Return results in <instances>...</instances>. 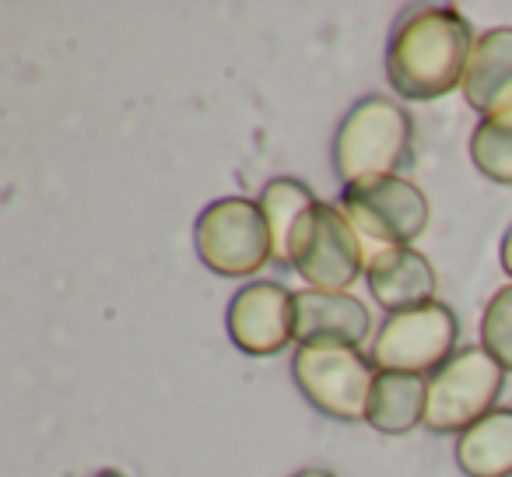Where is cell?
Listing matches in <instances>:
<instances>
[{
	"mask_svg": "<svg viewBox=\"0 0 512 477\" xmlns=\"http://www.w3.org/2000/svg\"><path fill=\"white\" fill-rule=\"evenodd\" d=\"M411 144V113L386 95H365L337 127L334 169L344 186L365 176H400L411 165Z\"/></svg>",
	"mask_w": 512,
	"mask_h": 477,
	"instance_id": "obj_2",
	"label": "cell"
},
{
	"mask_svg": "<svg viewBox=\"0 0 512 477\" xmlns=\"http://www.w3.org/2000/svg\"><path fill=\"white\" fill-rule=\"evenodd\" d=\"M481 348L512 372V285L498 288L481 316Z\"/></svg>",
	"mask_w": 512,
	"mask_h": 477,
	"instance_id": "obj_17",
	"label": "cell"
},
{
	"mask_svg": "<svg viewBox=\"0 0 512 477\" xmlns=\"http://www.w3.org/2000/svg\"><path fill=\"white\" fill-rule=\"evenodd\" d=\"M372 334V313L351 292L306 288L295 295V341L299 344H348L362 348Z\"/></svg>",
	"mask_w": 512,
	"mask_h": 477,
	"instance_id": "obj_10",
	"label": "cell"
},
{
	"mask_svg": "<svg viewBox=\"0 0 512 477\" xmlns=\"http://www.w3.org/2000/svg\"><path fill=\"white\" fill-rule=\"evenodd\" d=\"M463 99L484 116L512 106V29H491L477 36L463 78Z\"/></svg>",
	"mask_w": 512,
	"mask_h": 477,
	"instance_id": "obj_12",
	"label": "cell"
},
{
	"mask_svg": "<svg viewBox=\"0 0 512 477\" xmlns=\"http://www.w3.org/2000/svg\"><path fill=\"white\" fill-rule=\"evenodd\" d=\"M292 477H337V474H330V470H323V467H306V470H299V474H292Z\"/></svg>",
	"mask_w": 512,
	"mask_h": 477,
	"instance_id": "obj_19",
	"label": "cell"
},
{
	"mask_svg": "<svg viewBox=\"0 0 512 477\" xmlns=\"http://www.w3.org/2000/svg\"><path fill=\"white\" fill-rule=\"evenodd\" d=\"M505 386V369L484 348H463L428 376L425 428L463 435L470 425L495 411Z\"/></svg>",
	"mask_w": 512,
	"mask_h": 477,
	"instance_id": "obj_6",
	"label": "cell"
},
{
	"mask_svg": "<svg viewBox=\"0 0 512 477\" xmlns=\"http://www.w3.org/2000/svg\"><path fill=\"white\" fill-rule=\"evenodd\" d=\"M365 281H369L372 299L390 316L435 302V288H439L432 260L414 250V246L376 250L369 257V264H365Z\"/></svg>",
	"mask_w": 512,
	"mask_h": 477,
	"instance_id": "obj_11",
	"label": "cell"
},
{
	"mask_svg": "<svg viewBox=\"0 0 512 477\" xmlns=\"http://www.w3.org/2000/svg\"><path fill=\"white\" fill-rule=\"evenodd\" d=\"M502 267H505V274L512 278V225L505 228V235H502Z\"/></svg>",
	"mask_w": 512,
	"mask_h": 477,
	"instance_id": "obj_18",
	"label": "cell"
},
{
	"mask_svg": "<svg viewBox=\"0 0 512 477\" xmlns=\"http://www.w3.org/2000/svg\"><path fill=\"white\" fill-rule=\"evenodd\" d=\"M365 239L341 204L316 200L299 218L288 243V267L320 292H348L365 271Z\"/></svg>",
	"mask_w": 512,
	"mask_h": 477,
	"instance_id": "obj_3",
	"label": "cell"
},
{
	"mask_svg": "<svg viewBox=\"0 0 512 477\" xmlns=\"http://www.w3.org/2000/svg\"><path fill=\"white\" fill-rule=\"evenodd\" d=\"M456 337H460V320L446 302L435 299L407 313L386 316L372 344V362L379 372L425 376L456 355Z\"/></svg>",
	"mask_w": 512,
	"mask_h": 477,
	"instance_id": "obj_8",
	"label": "cell"
},
{
	"mask_svg": "<svg viewBox=\"0 0 512 477\" xmlns=\"http://www.w3.org/2000/svg\"><path fill=\"white\" fill-rule=\"evenodd\" d=\"M456 467L467 477H512V407H495L456 439Z\"/></svg>",
	"mask_w": 512,
	"mask_h": 477,
	"instance_id": "obj_14",
	"label": "cell"
},
{
	"mask_svg": "<svg viewBox=\"0 0 512 477\" xmlns=\"http://www.w3.org/2000/svg\"><path fill=\"white\" fill-rule=\"evenodd\" d=\"M428 379L411 372H379L369 400V425L383 435H407L425 425Z\"/></svg>",
	"mask_w": 512,
	"mask_h": 477,
	"instance_id": "obj_13",
	"label": "cell"
},
{
	"mask_svg": "<svg viewBox=\"0 0 512 477\" xmlns=\"http://www.w3.org/2000/svg\"><path fill=\"white\" fill-rule=\"evenodd\" d=\"M197 257L221 278H249L274 260V239L260 200L221 197L207 204L193 228Z\"/></svg>",
	"mask_w": 512,
	"mask_h": 477,
	"instance_id": "obj_5",
	"label": "cell"
},
{
	"mask_svg": "<svg viewBox=\"0 0 512 477\" xmlns=\"http://www.w3.org/2000/svg\"><path fill=\"white\" fill-rule=\"evenodd\" d=\"M470 158L484 179L512 186V106L477 123V130L470 134Z\"/></svg>",
	"mask_w": 512,
	"mask_h": 477,
	"instance_id": "obj_16",
	"label": "cell"
},
{
	"mask_svg": "<svg viewBox=\"0 0 512 477\" xmlns=\"http://www.w3.org/2000/svg\"><path fill=\"white\" fill-rule=\"evenodd\" d=\"M474 29L460 8H414L397 22L386 46V78L407 102H435L456 85L463 88Z\"/></svg>",
	"mask_w": 512,
	"mask_h": 477,
	"instance_id": "obj_1",
	"label": "cell"
},
{
	"mask_svg": "<svg viewBox=\"0 0 512 477\" xmlns=\"http://www.w3.org/2000/svg\"><path fill=\"white\" fill-rule=\"evenodd\" d=\"M316 200L320 197H316L302 179H292V176H278L264 186V193H260V211H264L267 225H271L274 260H278V264H288V243H292L295 225H299V218Z\"/></svg>",
	"mask_w": 512,
	"mask_h": 477,
	"instance_id": "obj_15",
	"label": "cell"
},
{
	"mask_svg": "<svg viewBox=\"0 0 512 477\" xmlns=\"http://www.w3.org/2000/svg\"><path fill=\"white\" fill-rule=\"evenodd\" d=\"M292 379L299 393L337 421H365L379 369L348 344H299L292 355Z\"/></svg>",
	"mask_w": 512,
	"mask_h": 477,
	"instance_id": "obj_4",
	"label": "cell"
},
{
	"mask_svg": "<svg viewBox=\"0 0 512 477\" xmlns=\"http://www.w3.org/2000/svg\"><path fill=\"white\" fill-rule=\"evenodd\" d=\"M225 327L242 355H281L295 341V295L278 281L242 285L228 302Z\"/></svg>",
	"mask_w": 512,
	"mask_h": 477,
	"instance_id": "obj_9",
	"label": "cell"
},
{
	"mask_svg": "<svg viewBox=\"0 0 512 477\" xmlns=\"http://www.w3.org/2000/svg\"><path fill=\"white\" fill-rule=\"evenodd\" d=\"M95 477H127V474H120V470H99Z\"/></svg>",
	"mask_w": 512,
	"mask_h": 477,
	"instance_id": "obj_20",
	"label": "cell"
},
{
	"mask_svg": "<svg viewBox=\"0 0 512 477\" xmlns=\"http://www.w3.org/2000/svg\"><path fill=\"white\" fill-rule=\"evenodd\" d=\"M341 211L365 243L411 246L428 228V197L404 176H365L341 190Z\"/></svg>",
	"mask_w": 512,
	"mask_h": 477,
	"instance_id": "obj_7",
	"label": "cell"
}]
</instances>
